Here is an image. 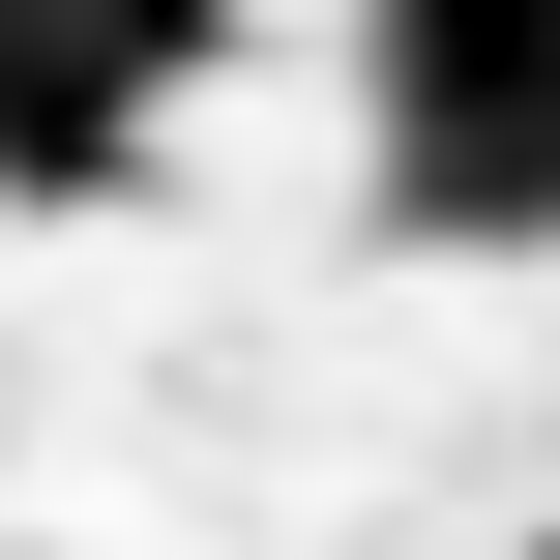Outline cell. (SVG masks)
<instances>
[{
    "label": "cell",
    "mask_w": 560,
    "mask_h": 560,
    "mask_svg": "<svg viewBox=\"0 0 560 560\" xmlns=\"http://www.w3.org/2000/svg\"><path fill=\"white\" fill-rule=\"evenodd\" d=\"M354 148H384V236L560 266V0H354Z\"/></svg>",
    "instance_id": "cell-1"
},
{
    "label": "cell",
    "mask_w": 560,
    "mask_h": 560,
    "mask_svg": "<svg viewBox=\"0 0 560 560\" xmlns=\"http://www.w3.org/2000/svg\"><path fill=\"white\" fill-rule=\"evenodd\" d=\"M236 0H0V207H118L177 118H207Z\"/></svg>",
    "instance_id": "cell-2"
}]
</instances>
